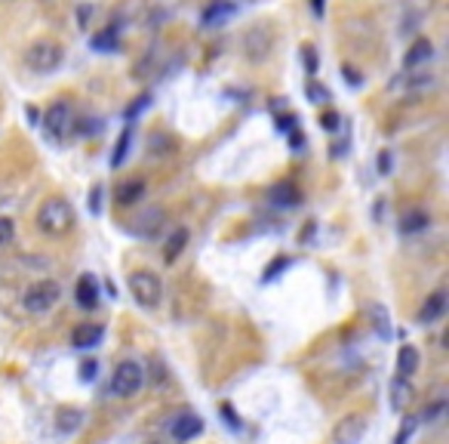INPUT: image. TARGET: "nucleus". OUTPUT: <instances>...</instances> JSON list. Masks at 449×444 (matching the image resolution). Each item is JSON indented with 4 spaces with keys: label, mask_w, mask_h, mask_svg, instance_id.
<instances>
[{
    "label": "nucleus",
    "mask_w": 449,
    "mask_h": 444,
    "mask_svg": "<svg viewBox=\"0 0 449 444\" xmlns=\"http://www.w3.org/2000/svg\"><path fill=\"white\" fill-rule=\"evenodd\" d=\"M286 265H293V259H289V256H280V259H274V263H271V265L265 268V275H261V281H271V278H274V275H280Z\"/></svg>",
    "instance_id": "nucleus-31"
},
{
    "label": "nucleus",
    "mask_w": 449,
    "mask_h": 444,
    "mask_svg": "<svg viewBox=\"0 0 449 444\" xmlns=\"http://www.w3.org/2000/svg\"><path fill=\"white\" fill-rule=\"evenodd\" d=\"M443 312H446V293H443V290H434V293L425 300L422 312H418V324H425V327H428V324L440 321Z\"/></svg>",
    "instance_id": "nucleus-13"
},
{
    "label": "nucleus",
    "mask_w": 449,
    "mask_h": 444,
    "mask_svg": "<svg viewBox=\"0 0 449 444\" xmlns=\"http://www.w3.org/2000/svg\"><path fill=\"white\" fill-rule=\"evenodd\" d=\"M409 395H413V388H409V383L404 376H397L394 383H391V407L394 411H400V407L409 404Z\"/></svg>",
    "instance_id": "nucleus-23"
},
{
    "label": "nucleus",
    "mask_w": 449,
    "mask_h": 444,
    "mask_svg": "<svg viewBox=\"0 0 449 444\" xmlns=\"http://www.w3.org/2000/svg\"><path fill=\"white\" fill-rule=\"evenodd\" d=\"M311 9H314V16L320 18L323 16V0H311Z\"/></svg>",
    "instance_id": "nucleus-42"
},
{
    "label": "nucleus",
    "mask_w": 449,
    "mask_h": 444,
    "mask_svg": "<svg viewBox=\"0 0 449 444\" xmlns=\"http://www.w3.org/2000/svg\"><path fill=\"white\" fill-rule=\"evenodd\" d=\"M90 213H92V216H99V213H102V185H92V189H90Z\"/></svg>",
    "instance_id": "nucleus-33"
},
{
    "label": "nucleus",
    "mask_w": 449,
    "mask_h": 444,
    "mask_svg": "<svg viewBox=\"0 0 449 444\" xmlns=\"http://www.w3.org/2000/svg\"><path fill=\"white\" fill-rule=\"evenodd\" d=\"M185 244H188V228H175L173 235H170V240H166V250H163V263H175L179 259V253L185 250Z\"/></svg>",
    "instance_id": "nucleus-20"
},
{
    "label": "nucleus",
    "mask_w": 449,
    "mask_h": 444,
    "mask_svg": "<svg viewBox=\"0 0 449 444\" xmlns=\"http://www.w3.org/2000/svg\"><path fill=\"white\" fill-rule=\"evenodd\" d=\"M271 201L280 204V207H296V204H302V191H298V185L296 182H277L274 189H271Z\"/></svg>",
    "instance_id": "nucleus-17"
},
{
    "label": "nucleus",
    "mask_w": 449,
    "mask_h": 444,
    "mask_svg": "<svg viewBox=\"0 0 449 444\" xmlns=\"http://www.w3.org/2000/svg\"><path fill=\"white\" fill-rule=\"evenodd\" d=\"M363 432H367V420H363L360 413H351V416H345V420H339V426H335V432H332V441L335 444H357L363 438Z\"/></svg>",
    "instance_id": "nucleus-8"
},
{
    "label": "nucleus",
    "mask_w": 449,
    "mask_h": 444,
    "mask_svg": "<svg viewBox=\"0 0 449 444\" xmlns=\"http://www.w3.org/2000/svg\"><path fill=\"white\" fill-rule=\"evenodd\" d=\"M37 228L43 231L46 238H62L74 228V207L68 204V198H46L37 210Z\"/></svg>",
    "instance_id": "nucleus-1"
},
{
    "label": "nucleus",
    "mask_w": 449,
    "mask_h": 444,
    "mask_svg": "<svg viewBox=\"0 0 449 444\" xmlns=\"http://www.w3.org/2000/svg\"><path fill=\"white\" fill-rule=\"evenodd\" d=\"M90 46H92L96 53H114V50H117V25H108L105 31H99V34L90 41Z\"/></svg>",
    "instance_id": "nucleus-22"
},
{
    "label": "nucleus",
    "mask_w": 449,
    "mask_h": 444,
    "mask_svg": "<svg viewBox=\"0 0 449 444\" xmlns=\"http://www.w3.org/2000/svg\"><path fill=\"white\" fill-rule=\"evenodd\" d=\"M302 56H305L308 74H317V53H314V46H311V43H308V46H302Z\"/></svg>",
    "instance_id": "nucleus-36"
},
{
    "label": "nucleus",
    "mask_w": 449,
    "mask_h": 444,
    "mask_svg": "<svg viewBox=\"0 0 449 444\" xmlns=\"http://www.w3.org/2000/svg\"><path fill=\"white\" fill-rule=\"evenodd\" d=\"M129 142H133V127H124V133H120L117 145H114V154H111V166H124L126 161V152H129Z\"/></svg>",
    "instance_id": "nucleus-24"
},
{
    "label": "nucleus",
    "mask_w": 449,
    "mask_h": 444,
    "mask_svg": "<svg viewBox=\"0 0 449 444\" xmlns=\"http://www.w3.org/2000/svg\"><path fill=\"white\" fill-rule=\"evenodd\" d=\"M372 324H376V330H379L382 339H391V324H388L385 305H372Z\"/></svg>",
    "instance_id": "nucleus-26"
},
{
    "label": "nucleus",
    "mask_w": 449,
    "mask_h": 444,
    "mask_svg": "<svg viewBox=\"0 0 449 444\" xmlns=\"http://www.w3.org/2000/svg\"><path fill=\"white\" fill-rule=\"evenodd\" d=\"M25 117H28V124H37V120H40V111H37L34 105H28L25 108Z\"/></svg>",
    "instance_id": "nucleus-40"
},
{
    "label": "nucleus",
    "mask_w": 449,
    "mask_h": 444,
    "mask_svg": "<svg viewBox=\"0 0 449 444\" xmlns=\"http://www.w3.org/2000/svg\"><path fill=\"white\" fill-rule=\"evenodd\" d=\"M114 198L120 207H129V204H139L145 198V179H124L117 185V191H114Z\"/></svg>",
    "instance_id": "nucleus-16"
},
{
    "label": "nucleus",
    "mask_w": 449,
    "mask_h": 444,
    "mask_svg": "<svg viewBox=\"0 0 449 444\" xmlns=\"http://www.w3.org/2000/svg\"><path fill=\"white\" fill-rule=\"evenodd\" d=\"M129 293H133V300L142 305V309H157V305H161V296H163V284L154 272L139 268V272L129 275Z\"/></svg>",
    "instance_id": "nucleus-3"
},
{
    "label": "nucleus",
    "mask_w": 449,
    "mask_h": 444,
    "mask_svg": "<svg viewBox=\"0 0 449 444\" xmlns=\"http://www.w3.org/2000/svg\"><path fill=\"white\" fill-rule=\"evenodd\" d=\"M271 50H274V28L268 22L247 28V34H243V53H247L249 62H265Z\"/></svg>",
    "instance_id": "nucleus-6"
},
{
    "label": "nucleus",
    "mask_w": 449,
    "mask_h": 444,
    "mask_svg": "<svg viewBox=\"0 0 449 444\" xmlns=\"http://www.w3.org/2000/svg\"><path fill=\"white\" fill-rule=\"evenodd\" d=\"M388 173H391V157L382 154V176H388Z\"/></svg>",
    "instance_id": "nucleus-41"
},
{
    "label": "nucleus",
    "mask_w": 449,
    "mask_h": 444,
    "mask_svg": "<svg viewBox=\"0 0 449 444\" xmlns=\"http://www.w3.org/2000/svg\"><path fill=\"white\" fill-rule=\"evenodd\" d=\"M237 13V6L231 4V0H212V4L200 13V25L203 28H222L228 25V18Z\"/></svg>",
    "instance_id": "nucleus-10"
},
{
    "label": "nucleus",
    "mask_w": 449,
    "mask_h": 444,
    "mask_svg": "<svg viewBox=\"0 0 449 444\" xmlns=\"http://www.w3.org/2000/svg\"><path fill=\"white\" fill-rule=\"evenodd\" d=\"M342 74H345V83H348V87H360V83H363L360 71H357V68H351V65H345Z\"/></svg>",
    "instance_id": "nucleus-37"
},
{
    "label": "nucleus",
    "mask_w": 449,
    "mask_h": 444,
    "mask_svg": "<svg viewBox=\"0 0 449 444\" xmlns=\"http://www.w3.org/2000/svg\"><path fill=\"white\" fill-rule=\"evenodd\" d=\"M80 423H83V411H77V407H59V411H55V429L65 432V435L74 432Z\"/></svg>",
    "instance_id": "nucleus-19"
},
{
    "label": "nucleus",
    "mask_w": 449,
    "mask_h": 444,
    "mask_svg": "<svg viewBox=\"0 0 449 444\" xmlns=\"http://www.w3.org/2000/svg\"><path fill=\"white\" fill-rule=\"evenodd\" d=\"M43 130H46V136L53 139V142H65L71 133H74V127H77V111H74L71 102H53L50 108H46V115H43Z\"/></svg>",
    "instance_id": "nucleus-2"
},
{
    "label": "nucleus",
    "mask_w": 449,
    "mask_h": 444,
    "mask_svg": "<svg viewBox=\"0 0 449 444\" xmlns=\"http://www.w3.org/2000/svg\"><path fill=\"white\" fill-rule=\"evenodd\" d=\"M59 284L55 281H34L31 287L25 290V309L31 312V314H43V312H50L55 302H59Z\"/></svg>",
    "instance_id": "nucleus-7"
},
{
    "label": "nucleus",
    "mask_w": 449,
    "mask_h": 444,
    "mask_svg": "<svg viewBox=\"0 0 449 444\" xmlns=\"http://www.w3.org/2000/svg\"><path fill=\"white\" fill-rule=\"evenodd\" d=\"M277 130H280V133H293V130H296V115H289V111H286V115H280L277 117Z\"/></svg>",
    "instance_id": "nucleus-38"
},
{
    "label": "nucleus",
    "mask_w": 449,
    "mask_h": 444,
    "mask_svg": "<svg viewBox=\"0 0 449 444\" xmlns=\"http://www.w3.org/2000/svg\"><path fill=\"white\" fill-rule=\"evenodd\" d=\"M219 413H222V420H224V426H231L234 432H240L243 429V423H240V416H237V411L224 401V404H219Z\"/></svg>",
    "instance_id": "nucleus-28"
},
{
    "label": "nucleus",
    "mask_w": 449,
    "mask_h": 444,
    "mask_svg": "<svg viewBox=\"0 0 449 444\" xmlns=\"http://www.w3.org/2000/svg\"><path fill=\"white\" fill-rule=\"evenodd\" d=\"M170 432H173V438L175 441H194L198 435L203 432V420L198 413H182V416H175L173 426H170Z\"/></svg>",
    "instance_id": "nucleus-11"
},
{
    "label": "nucleus",
    "mask_w": 449,
    "mask_h": 444,
    "mask_svg": "<svg viewBox=\"0 0 449 444\" xmlns=\"http://www.w3.org/2000/svg\"><path fill=\"white\" fill-rule=\"evenodd\" d=\"M74 300H77V305L80 309H87V312H92L99 305V284L92 281L90 275H83L80 281H77V287H74Z\"/></svg>",
    "instance_id": "nucleus-14"
},
{
    "label": "nucleus",
    "mask_w": 449,
    "mask_h": 444,
    "mask_svg": "<svg viewBox=\"0 0 449 444\" xmlns=\"http://www.w3.org/2000/svg\"><path fill=\"white\" fill-rule=\"evenodd\" d=\"M308 99L314 102V105H323V102H330L332 96H330V90L323 87V83H317V80H311L308 83Z\"/></svg>",
    "instance_id": "nucleus-27"
},
{
    "label": "nucleus",
    "mask_w": 449,
    "mask_h": 444,
    "mask_svg": "<svg viewBox=\"0 0 449 444\" xmlns=\"http://www.w3.org/2000/svg\"><path fill=\"white\" fill-rule=\"evenodd\" d=\"M416 423H418V416H409V420L404 423V429L397 432V438H394V444H406L409 441V435H413V429H416Z\"/></svg>",
    "instance_id": "nucleus-34"
},
{
    "label": "nucleus",
    "mask_w": 449,
    "mask_h": 444,
    "mask_svg": "<svg viewBox=\"0 0 449 444\" xmlns=\"http://www.w3.org/2000/svg\"><path fill=\"white\" fill-rule=\"evenodd\" d=\"M148 105H151V96H148V92H142V96H139V99L133 102V105H129V108L124 111L126 124H129V120H136V117H139V115H142V111H145Z\"/></svg>",
    "instance_id": "nucleus-29"
},
{
    "label": "nucleus",
    "mask_w": 449,
    "mask_h": 444,
    "mask_svg": "<svg viewBox=\"0 0 449 444\" xmlns=\"http://www.w3.org/2000/svg\"><path fill=\"white\" fill-rule=\"evenodd\" d=\"M16 238V222L9 216H0V247H6Z\"/></svg>",
    "instance_id": "nucleus-30"
},
{
    "label": "nucleus",
    "mask_w": 449,
    "mask_h": 444,
    "mask_svg": "<svg viewBox=\"0 0 449 444\" xmlns=\"http://www.w3.org/2000/svg\"><path fill=\"white\" fill-rule=\"evenodd\" d=\"M437 83V78L431 71H425V68H416V71H404L400 78L391 83V87H400V90H406V92H425V90H431Z\"/></svg>",
    "instance_id": "nucleus-9"
},
{
    "label": "nucleus",
    "mask_w": 449,
    "mask_h": 444,
    "mask_svg": "<svg viewBox=\"0 0 449 444\" xmlns=\"http://www.w3.org/2000/svg\"><path fill=\"white\" fill-rule=\"evenodd\" d=\"M62 59H65V50L59 43H53V41H37V43H31L25 50V65L31 71H37V74L55 71L62 65Z\"/></svg>",
    "instance_id": "nucleus-4"
},
{
    "label": "nucleus",
    "mask_w": 449,
    "mask_h": 444,
    "mask_svg": "<svg viewBox=\"0 0 449 444\" xmlns=\"http://www.w3.org/2000/svg\"><path fill=\"white\" fill-rule=\"evenodd\" d=\"M289 145H293V152H302V148H305V136L298 133V130H293V133H289Z\"/></svg>",
    "instance_id": "nucleus-39"
},
{
    "label": "nucleus",
    "mask_w": 449,
    "mask_h": 444,
    "mask_svg": "<svg viewBox=\"0 0 449 444\" xmlns=\"http://www.w3.org/2000/svg\"><path fill=\"white\" fill-rule=\"evenodd\" d=\"M339 124H342L339 111H326V115L320 117V127L326 130V133H335V130H339Z\"/></svg>",
    "instance_id": "nucleus-32"
},
{
    "label": "nucleus",
    "mask_w": 449,
    "mask_h": 444,
    "mask_svg": "<svg viewBox=\"0 0 449 444\" xmlns=\"http://www.w3.org/2000/svg\"><path fill=\"white\" fill-rule=\"evenodd\" d=\"M428 222H431V216H428L425 210H409V213H404V219H400V231H404V235H413V231L428 228Z\"/></svg>",
    "instance_id": "nucleus-21"
},
{
    "label": "nucleus",
    "mask_w": 449,
    "mask_h": 444,
    "mask_svg": "<svg viewBox=\"0 0 449 444\" xmlns=\"http://www.w3.org/2000/svg\"><path fill=\"white\" fill-rule=\"evenodd\" d=\"M434 59V43L428 37H418V41L409 46L406 56H404V68L406 71H416V68H425L428 62Z\"/></svg>",
    "instance_id": "nucleus-12"
},
{
    "label": "nucleus",
    "mask_w": 449,
    "mask_h": 444,
    "mask_svg": "<svg viewBox=\"0 0 449 444\" xmlns=\"http://www.w3.org/2000/svg\"><path fill=\"white\" fill-rule=\"evenodd\" d=\"M418 370V349L416 346H400L397 352V376L409 379Z\"/></svg>",
    "instance_id": "nucleus-18"
},
{
    "label": "nucleus",
    "mask_w": 449,
    "mask_h": 444,
    "mask_svg": "<svg viewBox=\"0 0 449 444\" xmlns=\"http://www.w3.org/2000/svg\"><path fill=\"white\" fill-rule=\"evenodd\" d=\"M139 222H145V226H139V228H133L136 235H154L157 228H161V222H163V210H148L142 219Z\"/></svg>",
    "instance_id": "nucleus-25"
},
{
    "label": "nucleus",
    "mask_w": 449,
    "mask_h": 444,
    "mask_svg": "<svg viewBox=\"0 0 449 444\" xmlns=\"http://www.w3.org/2000/svg\"><path fill=\"white\" fill-rule=\"evenodd\" d=\"M96 370H99V364H96V361H83V364H80V379H83V383H92V379H96Z\"/></svg>",
    "instance_id": "nucleus-35"
},
{
    "label": "nucleus",
    "mask_w": 449,
    "mask_h": 444,
    "mask_svg": "<svg viewBox=\"0 0 449 444\" xmlns=\"http://www.w3.org/2000/svg\"><path fill=\"white\" fill-rule=\"evenodd\" d=\"M102 337H105V327H102V324H80V327L71 333V342L77 349H96L102 342Z\"/></svg>",
    "instance_id": "nucleus-15"
},
{
    "label": "nucleus",
    "mask_w": 449,
    "mask_h": 444,
    "mask_svg": "<svg viewBox=\"0 0 449 444\" xmlns=\"http://www.w3.org/2000/svg\"><path fill=\"white\" fill-rule=\"evenodd\" d=\"M145 386V370L139 361H120L114 376H111V392H114L117 398H133L142 392Z\"/></svg>",
    "instance_id": "nucleus-5"
}]
</instances>
